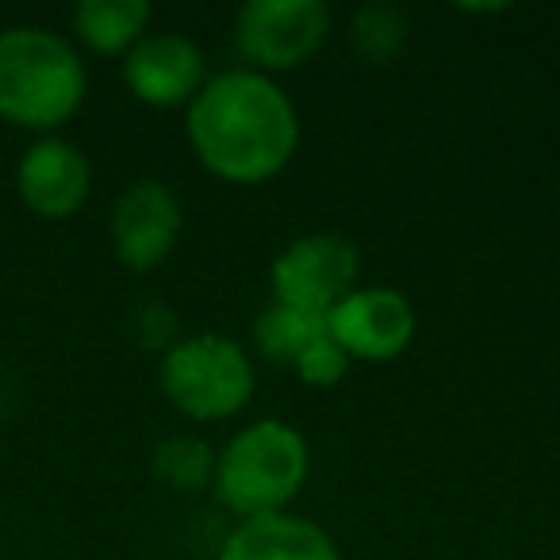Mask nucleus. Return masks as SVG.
<instances>
[{
  "mask_svg": "<svg viewBox=\"0 0 560 560\" xmlns=\"http://www.w3.org/2000/svg\"><path fill=\"white\" fill-rule=\"evenodd\" d=\"M188 142L200 165L231 185H261L292 162L300 119L289 93L257 70L203 81L188 104Z\"/></svg>",
  "mask_w": 560,
  "mask_h": 560,
  "instance_id": "f257e3e1",
  "label": "nucleus"
},
{
  "mask_svg": "<svg viewBox=\"0 0 560 560\" xmlns=\"http://www.w3.org/2000/svg\"><path fill=\"white\" fill-rule=\"evenodd\" d=\"M89 73L81 55L47 27L0 32V119L27 131H55L78 116Z\"/></svg>",
  "mask_w": 560,
  "mask_h": 560,
  "instance_id": "f03ea898",
  "label": "nucleus"
},
{
  "mask_svg": "<svg viewBox=\"0 0 560 560\" xmlns=\"http://www.w3.org/2000/svg\"><path fill=\"white\" fill-rule=\"evenodd\" d=\"M307 442L280 419L249 422L215 457V499L242 518L280 514L307 480Z\"/></svg>",
  "mask_w": 560,
  "mask_h": 560,
  "instance_id": "7ed1b4c3",
  "label": "nucleus"
},
{
  "mask_svg": "<svg viewBox=\"0 0 560 560\" xmlns=\"http://www.w3.org/2000/svg\"><path fill=\"white\" fill-rule=\"evenodd\" d=\"M254 361L223 335L185 338L162 361V392L180 415L196 422L238 415L254 396Z\"/></svg>",
  "mask_w": 560,
  "mask_h": 560,
  "instance_id": "20e7f679",
  "label": "nucleus"
},
{
  "mask_svg": "<svg viewBox=\"0 0 560 560\" xmlns=\"http://www.w3.org/2000/svg\"><path fill=\"white\" fill-rule=\"evenodd\" d=\"M358 249L342 234H304L272 261V300L327 319L358 289Z\"/></svg>",
  "mask_w": 560,
  "mask_h": 560,
  "instance_id": "39448f33",
  "label": "nucleus"
},
{
  "mask_svg": "<svg viewBox=\"0 0 560 560\" xmlns=\"http://www.w3.org/2000/svg\"><path fill=\"white\" fill-rule=\"evenodd\" d=\"M330 35L323 0H249L238 12V50L261 70H296Z\"/></svg>",
  "mask_w": 560,
  "mask_h": 560,
  "instance_id": "423d86ee",
  "label": "nucleus"
},
{
  "mask_svg": "<svg viewBox=\"0 0 560 560\" xmlns=\"http://www.w3.org/2000/svg\"><path fill=\"white\" fill-rule=\"evenodd\" d=\"M327 335L358 361H392L415 338V307L396 289H353L327 315Z\"/></svg>",
  "mask_w": 560,
  "mask_h": 560,
  "instance_id": "0eeeda50",
  "label": "nucleus"
},
{
  "mask_svg": "<svg viewBox=\"0 0 560 560\" xmlns=\"http://www.w3.org/2000/svg\"><path fill=\"white\" fill-rule=\"evenodd\" d=\"M180 234V200L162 180H135L112 208V249L127 269H154Z\"/></svg>",
  "mask_w": 560,
  "mask_h": 560,
  "instance_id": "6e6552de",
  "label": "nucleus"
},
{
  "mask_svg": "<svg viewBox=\"0 0 560 560\" xmlns=\"http://www.w3.org/2000/svg\"><path fill=\"white\" fill-rule=\"evenodd\" d=\"M124 81L150 108L192 104L203 89V50L177 32L142 35L124 55Z\"/></svg>",
  "mask_w": 560,
  "mask_h": 560,
  "instance_id": "1a4fd4ad",
  "label": "nucleus"
},
{
  "mask_svg": "<svg viewBox=\"0 0 560 560\" xmlns=\"http://www.w3.org/2000/svg\"><path fill=\"white\" fill-rule=\"evenodd\" d=\"M93 170L66 139H39L16 165V192L39 219H70L85 208Z\"/></svg>",
  "mask_w": 560,
  "mask_h": 560,
  "instance_id": "9d476101",
  "label": "nucleus"
},
{
  "mask_svg": "<svg viewBox=\"0 0 560 560\" xmlns=\"http://www.w3.org/2000/svg\"><path fill=\"white\" fill-rule=\"evenodd\" d=\"M219 560H342V552L315 522L280 511L242 518L219 549Z\"/></svg>",
  "mask_w": 560,
  "mask_h": 560,
  "instance_id": "9b49d317",
  "label": "nucleus"
},
{
  "mask_svg": "<svg viewBox=\"0 0 560 560\" xmlns=\"http://www.w3.org/2000/svg\"><path fill=\"white\" fill-rule=\"evenodd\" d=\"M147 0H81L73 9V32L96 55H127L150 27Z\"/></svg>",
  "mask_w": 560,
  "mask_h": 560,
  "instance_id": "f8f14e48",
  "label": "nucleus"
},
{
  "mask_svg": "<svg viewBox=\"0 0 560 560\" xmlns=\"http://www.w3.org/2000/svg\"><path fill=\"white\" fill-rule=\"evenodd\" d=\"M327 330V319L323 315H307L296 312L289 304H277L272 300L254 323V342L257 350L269 361H280V365H296V358L315 342V338Z\"/></svg>",
  "mask_w": 560,
  "mask_h": 560,
  "instance_id": "ddd939ff",
  "label": "nucleus"
},
{
  "mask_svg": "<svg viewBox=\"0 0 560 560\" xmlns=\"http://www.w3.org/2000/svg\"><path fill=\"white\" fill-rule=\"evenodd\" d=\"M154 476L165 488L192 495V491H203L215 480V453L200 438H165L154 450Z\"/></svg>",
  "mask_w": 560,
  "mask_h": 560,
  "instance_id": "4468645a",
  "label": "nucleus"
},
{
  "mask_svg": "<svg viewBox=\"0 0 560 560\" xmlns=\"http://www.w3.org/2000/svg\"><path fill=\"white\" fill-rule=\"evenodd\" d=\"M407 32H411V24H407V16L396 4H365V9L353 12V24H350L353 47L373 66L392 62L404 50Z\"/></svg>",
  "mask_w": 560,
  "mask_h": 560,
  "instance_id": "2eb2a0df",
  "label": "nucleus"
},
{
  "mask_svg": "<svg viewBox=\"0 0 560 560\" xmlns=\"http://www.w3.org/2000/svg\"><path fill=\"white\" fill-rule=\"evenodd\" d=\"M346 369H350V353H346L327 330H323V335L296 358L300 381L312 384V388H335V384L346 376Z\"/></svg>",
  "mask_w": 560,
  "mask_h": 560,
  "instance_id": "dca6fc26",
  "label": "nucleus"
}]
</instances>
